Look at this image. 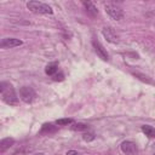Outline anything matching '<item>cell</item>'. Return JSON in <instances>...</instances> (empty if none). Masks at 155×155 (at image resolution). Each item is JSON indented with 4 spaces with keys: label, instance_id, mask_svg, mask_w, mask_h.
<instances>
[{
    "label": "cell",
    "instance_id": "obj_13",
    "mask_svg": "<svg viewBox=\"0 0 155 155\" xmlns=\"http://www.w3.org/2000/svg\"><path fill=\"white\" fill-rule=\"evenodd\" d=\"M88 125H86V124H73V126H71V130H74V131H86V130H88Z\"/></svg>",
    "mask_w": 155,
    "mask_h": 155
},
{
    "label": "cell",
    "instance_id": "obj_15",
    "mask_svg": "<svg viewBox=\"0 0 155 155\" xmlns=\"http://www.w3.org/2000/svg\"><path fill=\"white\" fill-rule=\"evenodd\" d=\"M56 124L59 125V126H68V125L73 124V119H68V117H65V119H58V120H56Z\"/></svg>",
    "mask_w": 155,
    "mask_h": 155
},
{
    "label": "cell",
    "instance_id": "obj_7",
    "mask_svg": "<svg viewBox=\"0 0 155 155\" xmlns=\"http://www.w3.org/2000/svg\"><path fill=\"white\" fill-rule=\"evenodd\" d=\"M23 44L22 40L19 39H15V38H5L1 40L0 42V47L1 48H12L16 46H21Z\"/></svg>",
    "mask_w": 155,
    "mask_h": 155
},
{
    "label": "cell",
    "instance_id": "obj_5",
    "mask_svg": "<svg viewBox=\"0 0 155 155\" xmlns=\"http://www.w3.org/2000/svg\"><path fill=\"white\" fill-rule=\"evenodd\" d=\"M121 150L124 154L126 155H137L138 153V148L137 144L131 142V140H125L121 143Z\"/></svg>",
    "mask_w": 155,
    "mask_h": 155
},
{
    "label": "cell",
    "instance_id": "obj_9",
    "mask_svg": "<svg viewBox=\"0 0 155 155\" xmlns=\"http://www.w3.org/2000/svg\"><path fill=\"white\" fill-rule=\"evenodd\" d=\"M82 5L85 6L86 12H87L88 15H91V16L98 15V10H97L96 6L93 5V2H91V1H82Z\"/></svg>",
    "mask_w": 155,
    "mask_h": 155
},
{
    "label": "cell",
    "instance_id": "obj_10",
    "mask_svg": "<svg viewBox=\"0 0 155 155\" xmlns=\"http://www.w3.org/2000/svg\"><path fill=\"white\" fill-rule=\"evenodd\" d=\"M57 70H58V64L56 62H52V63H48L45 68V73L47 75H51L53 76L54 74H57Z\"/></svg>",
    "mask_w": 155,
    "mask_h": 155
},
{
    "label": "cell",
    "instance_id": "obj_16",
    "mask_svg": "<svg viewBox=\"0 0 155 155\" xmlns=\"http://www.w3.org/2000/svg\"><path fill=\"white\" fill-rule=\"evenodd\" d=\"M82 139L85 142H91V140L94 139V134L93 133H84L82 134Z\"/></svg>",
    "mask_w": 155,
    "mask_h": 155
},
{
    "label": "cell",
    "instance_id": "obj_20",
    "mask_svg": "<svg viewBox=\"0 0 155 155\" xmlns=\"http://www.w3.org/2000/svg\"><path fill=\"white\" fill-rule=\"evenodd\" d=\"M154 147H155V143H154Z\"/></svg>",
    "mask_w": 155,
    "mask_h": 155
},
{
    "label": "cell",
    "instance_id": "obj_1",
    "mask_svg": "<svg viewBox=\"0 0 155 155\" xmlns=\"http://www.w3.org/2000/svg\"><path fill=\"white\" fill-rule=\"evenodd\" d=\"M0 93H1V99L8 105H17L18 104V97L16 94V91L13 86L7 82L2 81L0 84Z\"/></svg>",
    "mask_w": 155,
    "mask_h": 155
},
{
    "label": "cell",
    "instance_id": "obj_19",
    "mask_svg": "<svg viewBox=\"0 0 155 155\" xmlns=\"http://www.w3.org/2000/svg\"><path fill=\"white\" fill-rule=\"evenodd\" d=\"M34 155H45L44 153H36V154H34Z\"/></svg>",
    "mask_w": 155,
    "mask_h": 155
},
{
    "label": "cell",
    "instance_id": "obj_18",
    "mask_svg": "<svg viewBox=\"0 0 155 155\" xmlns=\"http://www.w3.org/2000/svg\"><path fill=\"white\" fill-rule=\"evenodd\" d=\"M65 155H80V154H79L76 150H68Z\"/></svg>",
    "mask_w": 155,
    "mask_h": 155
},
{
    "label": "cell",
    "instance_id": "obj_8",
    "mask_svg": "<svg viewBox=\"0 0 155 155\" xmlns=\"http://www.w3.org/2000/svg\"><path fill=\"white\" fill-rule=\"evenodd\" d=\"M92 46H93L96 53H97L103 61H108V59H109V54H108V52L105 51V48L102 46V44H101L98 40L93 39V40H92Z\"/></svg>",
    "mask_w": 155,
    "mask_h": 155
},
{
    "label": "cell",
    "instance_id": "obj_17",
    "mask_svg": "<svg viewBox=\"0 0 155 155\" xmlns=\"http://www.w3.org/2000/svg\"><path fill=\"white\" fill-rule=\"evenodd\" d=\"M52 79H53V81H63L64 80V75L62 73H58V74H54Z\"/></svg>",
    "mask_w": 155,
    "mask_h": 155
},
{
    "label": "cell",
    "instance_id": "obj_6",
    "mask_svg": "<svg viewBox=\"0 0 155 155\" xmlns=\"http://www.w3.org/2000/svg\"><path fill=\"white\" fill-rule=\"evenodd\" d=\"M102 34H103V36L107 39V41H109V42H111V44H117V42H119V36H117V34L115 33V30H114L113 28H110V27H104V28L102 29Z\"/></svg>",
    "mask_w": 155,
    "mask_h": 155
},
{
    "label": "cell",
    "instance_id": "obj_11",
    "mask_svg": "<svg viewBox=\"0 0 155 155\" xmlns=\"http://www.w3.org/2000/svg\"><path fill=\"white\" fill-rule=\"evenodd\" d=\"M142 132L149 138H154L155 137V128L153 126H150V125H143L142 126Z\"/></svg>",
    "mask_w": 155,
    "mask_h": 155
},
{
    "label": "cell",
    "instance_id": "obj_12",
    "mask_svg": "<svg viewBox=\"0 0 155 155\" xmlns=\"http://www.w3.org/2000/svg\"><path fill=\"white\" fill-rule=\"evenodd\" d=\"M13 138H4L1 142H0V151L4 153L7 148H10L12 144H13Z\"/></svg>",
    "mask_w": 155,
    "mask_h": 155
},
{
    "label": "cell",
    "instance_id": "obj_3",
    "mask_svg": "<svg viewBox=\"0 0 155 155\" xmlns=\"http://www.w3.org/2000/svg\"><path fill=\"white\" fill-rule=\"evenodd\" d=\"M104 10H105V12H107L113 19H115V21H121V19L124 18V16H125L124 10H122L121 7L114 5V4H105V5H104Z\"/></svg>",
    "mask_w": 155,
    "mask_h": 155
},
{
    "label": "cell",
    "instance_id": "obj_14",
    "mask_svg": "<svg viewBox=\"0 0 155 155\" xmlns=\"http://www.w3.org/2000/svg\"><path fill=\"white\" fill-rule=\"evenodd\" d=\"M56 131V127L51 124H45L40 131V133H48V132H54Z\"/></svg>",
    "mask_w": 155,
    "mask_h": 155
},
{
    "label": "cell",
    "instance_id": "obj_2",
    "mask_svg": "<svg viewBox=\"0 0 155 155\" xmlns=\"http://www.w3.org/2000/svg\"><path fill=\"white\" fill-rule=\"evenodd\" d=\"M27 7L33 13H39V15H52L53 13V10L51 6H48L45 2H40V1H28Z\"/></svg>",
    "mask_w": 155,
    "mask_h": 155
},
{
    "label": "cell",
    "instance_id": "obj_4",
    "mask_svg": "<svg viewBox=\"0 0 155 155\" xmlns=\"http://www.w3.org/2000/svg\"><path fill=\"white\" fill-rule=\"evenodd\" d=\"M19 98L24 102V103H33L34 99L36 98V93L34 91L33 87L30 86H22L19 88Z\"/></svg>",
    "mask_w": 155,
    "mask_h": 155
},
{
    "label": "cell",
    "instance_id": "obj_21",
    "mask_svg": "<svg viewBox=\"0 0 155 155\" xmlns=\"http://www.w3.org/2000/svg\"><path fill=\"white\" fill-rule=\"evenodd\" d=\"M153 155H155V154H153Z\"/></svg>",
    "mask_w": 155,
    "mask_h": 155
}]
</instances>
